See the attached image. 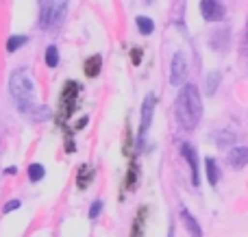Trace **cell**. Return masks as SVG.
<instances>
[{"instance_id":"1","label":"cell","mask_w":248,"mask_h":237,"mask_svg":"<svg viewBox=\"0 0 248 237\" xmlns=\"http://www.w3.org/2000/svg\"><path fill=\"white\" fill-rule=\"evenodd\" d=\"M174 116L183 131H194L202 118V100L196 85H183L174 100Z\"/></svg>"},{"instance_id":"2","label":"cell","mask_w":248,"mask_h":237,"mask_svg":"<svg viewBox=\"0 0 248 237\" xmlns=\"http://www.w3.org/2000/svg\"><path fill=\"white\" fill-rule=\"evenodd\" d=\"M9 91L13 96V103L22 113H33L37 107V87H35L33 74L26 68H17L9 78Z\"/></svg>"},{"instance_id":"3","label":"cell","mask_w":248,"mask_h":237,"mask_svg":"<svg viewBox=\"0 0 248 237\" xmlns=\"http://www.w3.org/2000/svg\"><path fill=\"white\" fill-rule=\"evenodd\" d=\"M187 57L185 52H174L170 63V85L172 87H183L185 81H187Z\"/></svg>"},{"instance_id":"4","label":"cell","mask_w":248,"mask_h":237,"mask_svg":"<svg viewBox=\"0 0 248 237\" xmlns=\"http://www.w3.org/2000/svg\"><path fill=\"white\" fill-rule=\"evenodd\" d=\"M155 104H157V98H155V94L150 91V94H146L144 103H141V118H140V131H137V142H144L146 133H148L150 129V122H153V116H155Z\"/></svg>"},{"instance_id":"5","label":"cell","mask_w":248,"mask_h":237,"mask_svg":"<svg viewBox=\"0 0 248 237\" xmlns=\"http://www.w3.org/2000/svg\"><path fill=\"white\" fill-rule=\"evenodd\" d=\"M39 26L48 30L50 26H59V0H44L39 13Z\"/></svg>"},{"instance_id":"6","label":"cell","mask_w":248,"mask_h":237,"mask_svg":"<svg viewBox=\"0 0 248 237\" xmlns=\"http://www.w3.org/2000/svg\"><path fill=\"white\" fill-rule=\"evenodd\" d=\"M201 15L207 22H222L227 15L222 0H201Z\"/></svg>"},{"instance_id":"7","label":"cell","mask_w":248,"mask_h":237,"mask_svg":"<svg viewBox=\"0 0 248 237\" xmlns=\"http://www.w3.org/2000/svg\"><path fill=\"white\" fill-rule=\"evenodd\" d=\"M77 98H78V83L68 81L63 85V91H61V113H63L65 118H70V113L74 111Z\"/></svg>"},{"instance_id":"8","label":"cell","mask_w":248,"mask_h":237,"mask_svg":"<svg viewBox=\"0 0 248 237\" xmlns=\"http://www.w3.org/2000/svg\"><path fill=\"white\" fill-rule=\"evenodd\" d=\"M181 155L183 159L189 163V170H192V185H201V172H198V155H196V148L192 144H181Z\"/></svg>"},{"instance_id":"9","label":"cell","mask_w":248,"mask_h":237,"mask_svg":"<svg viewBox=\"0 0 248 237\" xmlns=\"http://www.w3.org/2000/svg\"><path fill=\"white\" fill-rule=\"evenodd\" d=\"M229 42H231V29H229V26H218V29L211 33V37H209V46L214 48V50H218V52L227 50Z\"/></svg>"},{"instance_id":"10","label":"cell","mask_w":248,"mask_h":237,"mask_svg":"<svg viewBox=\"0 0 248 237\" xmlns=\"http://www.w3.org/2000/svg\"><path fill=\"white\" fill-rule=\"evenodd\" d=\"M229 165L233 170H242L248 165V148L246 146H235L229 150V157H227Z\"/></svg>"},{"instance_id":"11","label":"cell","mask_w":248,"mask_h":237,"mask_svg":"<svg viewBox=\"0 0 248 237\" xmlns=\"http://www.w3.org/2000/svg\"><path fill=\"white\" fill-rule=\"evenodd\" d=\"M181 222H183L185 231H187L192 237H202L201 224L196 222V218L192 216V211H189V209H181Z\"/></svg>"},{"instance_id":"12","label":"cell","mask_w":248,"mask_h":237,"mask_svg":"<svg viewBox=\"0 0 248 237\" xmlns=\"http://www.w3.org/2000/svg\"><path fill=\"white\" fill-rule=\"evenodd\" d=\"M100 68H103V57L100 55H92L90 59H85V63H83V72H85V76H90V78L98 76Z\"/></svg>"},{"instance_id":"13","label":"cell","mask_w":248,"mask_h":237,"mask_svg":"<svg viewBox=\"0 0 248 237\" xmlns=\"http://www.w3.org/2000/svg\"><path fill=\"white\" fill-rule=\"evenodd\" d=\"M205 172H207V181H209V185H218L220 183V177H222V172H220L218 163H216V159H211V157H207L205 159Z\"/></svg>"},{"instance_id":"14","label":"cell","mask_w":248,"mask_h":237,"mask_svg":"<svg viewBox=\"0 0 248 237\" xmlns=\"http://www.w3.org/2000/svg\"><path fill=\"white\" fill-rule=\"evenodd\" d=\"M146 213H148V209L141 207L140 211H137L135 220H133V226H131V237H144V224H146Z\"/></svg>"},{"instance_id":"15","label":"cell","mask_w":248,"mask_h":237,"mask_svg":"<svg viewBox=\"0 0 248 237\" xmlns=\"http://www.w3.org/2000/svg\"><path fill=\"white\" fill-rule=\"evenodd\" d=\"M135 26H137V30H140V35H144V37H148V35L155 33V20L153 17L137 15L135 17Z\"/></svg>"},{"instance_id":"16","label":"cell","mask_w":248,"mask_h":237,"mask_svg":"<svg viewBox=\"0 0 248 237\" xmlns=\"http://www.w3.org/2000/svg\"><path fill=\"white\" fill-rule=\"evenodd\" d=\"M94 178V170L90 168V165H85L83 163L81 165V170H78V177H77V185L81 187V190H85L87 185H90V181Z\"/></svg>"},{"instance_id":"17","label":"cell","mask_w":248,"mask_h":237,"mask_svg":"<svg viewBox=\"0 0 248 237\" xmlns=\"http://www.w3.org/2000/svg\"><path fill=\"white\" fill-rule=\"evenodd\" d=\"M26 42H29L26 35H11V37L7 39V52L13 55V52H17L22 46H26Z\"/></svg>"},{"instance_id":"18","label":"cell","mask_w":248,"mask_h":237,"mask_svg":"<svg viewBox=\"0 0 248 237\" xmlns=\"http://www.w3.org/2000/svg\"><path fill=\"white\" fill-rule=\"evenodd\" d=\"M44 61H46L48 68H57V65H59V48H57L55 44H50V46L46 48V52H44Z\"/></svg>"},{"instance_id":"19","label":"cell","mask_w":248,"mask_h":237,"mask_svg":"<svg viewBox=\"0 0 248 237\" xmlns=\"http://www.w3.org/2000/svg\"><path fill=\"white\" fill-rule=\"evenodd\" d=\"M44 177H46V168H44L42 163H31L29 165V181L31 183H39Z\"/></svg>"},{"instance_id":"20","label":"cell","mask_w":248,"mask_h":237,"mask_svg":"<svg viewBox=\"0 0 248 237\" xmlns=\"http://www.w3.org/2000/svg\"><path fill=\"white\" fill-rule=\"evenodd\" d=\"M183 11H185V0H174V9H172V22L176 26L183 24Z\"/></svg>"},{"instance_id":"21","label":"cell","mask_w":248,"mask_h":237,"mask_svg":"<svg viewBox=\"0 0 248 237\" xmlns=\"http://www.w3.org/2000/svg\"><path fill=\"white\" fill-rule=\"evenodd\" d=\"M220 72H211L209 76H207V96H214L216 94V89H218V85H220Z\"/></svg>"},{"instance_id":"22","label":"cell","mask_w":248,"mask_h":237,"mask_svg":"<svg viewBox=\"0 0 248 237\" xmlns=\"http://www.w3.org/2000/svg\"><path fill=\"white\" fill-rule=\"evenodd\" d=\"M31 118H33L35 122L48 120V118H50V109H48V107H35V111L31 113Z\"/></svg>"},{"instance_id":"23","label":"cell","mask_w":248,"mask_h":237,"mask_svg":"<svg viewBox=\"0 0 248 237\" xmlns=\"http://www.w3.org/2000/svg\"><path fill=\"white\" fill-rule=\"evenodd\" d=\"M103 207H105L103 200H94V203H92V207H90V220H96V218L103 213Z\"/></svg>"},{"instance_id":"24","label":"cell","mask_w":248,"mask_h":237,"mask_svg":"<svg viewBox=\"0 0 248 237\" xmlns=\"http://www.w3.org/2000/svg\"><path fill=\"white\" fill-rule=\"evenodd\" d=\"M233 142H235V135H233V133H220L218 135V146L220 148L229 146V144H233Z\"/></svg>"},{"instance_id":"25","label":"cell","mask_w":248,"mask_h":237,"mask_svg":"<svg viewBox=\"0 0 248 237\" xmlns=\"http://www.w3.org/2000/svg\"><path fill=\"white\" fill-rule=\"evenodd\" d=\"M135 185H137V168L131 165V170H128V178H126V187L128 190H135Z\"/></svg>"},{"instance_id":"26","label":"cell","mask_w":248,"mask_h":237,"mask_svg":"<svg viewBox=\"0 0 248 237\" xmlns=\"http://www.w3.org/2000/svg\"><path fill=\"white\" fill-rule=\"evenodd\" d=\"M20 207H22V203H20V200H9V203L4 205V209H2V211H4V213H11V211H16V209H20Z\"/></svg>"},{"instance_id":"27","label":"cell","mask_w":248,"mask_h":237,"mask_svg":"<svg viewBox=\"0 0 248 237\" xmlns=\"http://www.w3.org/2000/svg\"><path fill=\"white\" fill-rule=\"evenodd\" d=\"M131 61L135 65L141 63V48H133V50H131Z\"/></svg>"},{"instance_id":"28","label":"cell","mask_w":248,"mask_h":237,"mask_svg":"<svg viewBox=\"0 0 248 237\" xmlns=\"http://www.w3.org/2000/svg\"><path fill=\"white\" fill-rule=\"evenodd\" d=\"M87 122H90V118H87V116H83V118H81V120H78V122H77V126H74V131H81V129H83V126H85V124H87Z\"/></svg>"},{"instance_id":"29","label":"cell","mask_w":248,"mask_h":237,"mask_svg":"<svg viewBox=\"0 0 248 237\" xmlns=\"http://www.w3.org/2000/svg\"><path fill=\"white\" fill-rule=\"evenodd\" d=\"M4 174H9V177H16V174H17V168H16V165H9V168L4 170Z\"/></svg>"},{"instance_id":"30","label":"cell","mask_w":248,"mask_h":237,"mask_svg":"<svg viewBox=\"0 0 248 237\" xmlns=\"http://www.w3.org/2000/svg\"><path fill=\"white\" fill-rule=\"evenodd\" d=\"M168 237H174V222H170V229H168Z\"/></svg>"},{"instance_id":"31","label":"cell","mask_w":248,"mask_h":237,"mask_svg":"<svg viewBox=\"0 0 248 237\" xmlns=\"http://www.w3.org/2000/svg\"><path fill=\"white\" fill-rule=\"evenodd\" d=\"M246 44H248V22H246Z\"/></svg>"},{"instance_id":"32","label":"cell","mask_w":248,"mask_h":237,"mask_svg":"<svg viewBox=\"0 0 248 237\" xmlns=\"http://www.w3.org/2000/svg\"><path fill=\"white\" fill-rule=\"evenodd\" d=\"M146 2H148V4H153V2H155V0H146Z\"/></svg>"}]
</instances>
